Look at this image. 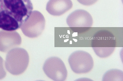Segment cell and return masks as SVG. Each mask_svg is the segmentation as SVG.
Here are the masks:
<instances>
[{
  "label": "cell",
  "instance_id": "obj_1",
  "mask_svg": "<svg viewBox=\"0 0 123 81\" xmlns=\"http://www.w3.org/2000/svg\"><path fill=\"white\" fill-rule=\"evenodd\" d=\"M33 9L31 0H0V28L14 31L21 28Z\"/></svg>",
  "mask_w": 123,
  "mask_h": 81
},
{
  "label": "cell",
  "instance_id": "obj_3",
  "mask_svg": "<svg viewBox=\"0 0 123 81\" xmlns=\"http://www.w3.org/2000/svg\"><path fill=\"white\" fill-rule=\"evenodd\" d=\"M115 37L112 33L106 30L97 32L93 36L92 46L97 55L105 58L113 53L116 46Z\"/></svg>",
  "mask_w": 123,
  "mask_h": 81
},
{
  "label": "cell",
  "instance_id": "obj_11",
  "mask_svg": "<svg viewBox=\"0 0 123 81\" xmlns=\"http://www.w3.org/2000/svg\"><path fill=\"white\" fill-rule=\"evenodd\" d=\"M6 75V72L4 66V60L0 56V80L4 78Z\"/></svg>",
  "mask_w": 123,
  "mask_h": 81
},
{
  "label": "cell",
  "instance_id": "obj_6",
  "mask_svg": "<svg viewBox=\"0 0 123 81\" xmlns=\"http://www.w3.org/2000/svg\"><path fill=\"white\" fill-rule=\"evenodd\" d=\"M45 23L43 14L38 11H34L21 28L25 36L30 38H37L44 30Z\"/></svg>",
  "mask_w": 123,
  "mask_h": 81
},
{
  "label": "cell",
  "instance_id": "obj_2",
  "mask_svg": "<svg viewBox=\"0 0 123 81\" xmlns=\"http://www.w3.org/2000/svg\"><path fill=\"white\" fill-rule=\"evenodd\" d=\"M29 61V54L26 50L22 48H15L8 52L5 67L11 74L19 75L27 69Z\"/></svg>",
  "mask_w": 123,
  "mask_h": 81
},
{
  "label": "cell",
  "instance_id": "obj_5",
  "mask_svg": "<svg viewBox=\"0 0 123 81\" xmlns=\"http://www.w3.org/2000/svg\"><path fill=\"white\" fill-rule=\"evenodd\" d=\"M68 26L74 32H84L92 27L93 19L91 14L83 10H77L72 12L67 18Z\"/></svg>",
  "mask_w": 123,
  "mask_h": 81
},
{
  "label": "cell",
  "instance_id": "obj_10",
  "mask_svg": "<svg viewBox=\"0 0 123 81\" xmlns=\"http://www.w3.org/2000/svg\"><path fill=\"white\" fill-rule=\"evenodd\" d=\"M103 81H123L122 71L117 69H112L107 71L104 74Z\"/></svg>",
  "mask_w": 123,
  "mask_h": 81
},
{
  "label": "cell",
  "instance_id": "obj_4",
  "mask_svg": "<svg viewBox=\"0 0 123 81\" xmlns=\"http://www.w3.org/2000/svg\"><path fill=\"white\" fill-rule=\"evenodd\" d=\"M68 61L71 69L77 74L88 73L94 67V61L92 56L84 51L73 52L69 56Z\"/></svg>",
  "mask_w": 123,
  "mask_h": 81
},
{
  "label": "cell",
  "instance_id": "obj_12",
  "mask_svg": "<svg viewBox=\"0 0 123 81\" xmlns=\"http://www.w3.org/2000/svg\"><path fill=\"white\" fill-rule=\"evenodd\" d=\"M80 4L85 6H91L95 4L98 0H77Z\"/></svg>",
  "mask_w": 123,
  "mask_h": 81
},
{
  "label": "cell",
  "instance_id": "obj_9",
  "mask_svg": "<svg viewBox=\"0 0 123 81\" xmlns=\"http://www.w3.org/2000/svg\"><path fill=\"white\" fill-rule=\"evenodd\" d=\"M73 5L71 0H49L46 9L50 15L59 16L71 9Z\"/></svg>",
  "mask_w": 123,
  "mask_h": 81
},
{
  "label": "cell",
  "instance_id": "obj_8",
  "mask_svg": "<svg viewBox=\"0 0 123 81\" xmlns=\"http://www.w3.org/2000/svg\"><path fill=\"white\" fill-rule=\"evenodd\" d=\"M22 39L16 31H0V51L7 52L19 46L21 44Z\"/></svg>",
  "mask_w": 123,
  "mask_h": 81
},
{
  "label": "cell",
  "instance_id": "obj_7",
  "mask_svg": "<svg viewBox=\"0 0 123 81\" xmlns=\"http://www.w3.org/2000/svg\"><path fill=\"white\" fill-rule=\"evenodd\" d=\"M43 69L47 76L54 81H64L67 77V70L64 63L56 57L47 59L44 64Z\"/></svg>",
  "mask_w": 123,
  "mask_h": 81
}]
</instances>
